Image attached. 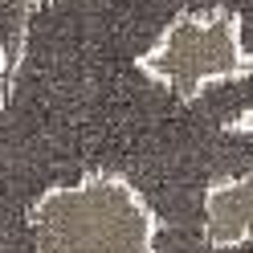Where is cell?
<instances>
[{"instance_id":"1","label":"cell","mask_w":253,"mask_h":253,"mask_svg":"<svg viewBox=\"0 0 253 253\" xmlns=\"http://www.w3.org/2000/svg\"><path fill=\"white\" fill-rule=\"evenodd\" d=\"M33 253H155L160 216L123 171H86L29 204Z\"/></svg>"},{"instance_id":"2","label":"cell","mask_w":253,"mask_h":253,"mask_svg":"<svg viewBox=\"0 0 253 253\" xmlns=\"http://www.w3.org/2000/svg\"><path fill=\"white\" fill-rule=\"evenodd\" d=\"M135 70L176 98H200L225 82H245L253 78V49L245 45L241 12L225 4L176 12L135 57Z\"/></svg>"},{"instance_id":"4","label":"cell","mask_w":253,"mask_h":253,"mask_svg":"<svg viewBox=\"0 0 253 253\" xmlns=\"http://www.w3.org/2000/svg\"><path fill=\"white\" fill-rule=\"evenodd\" d=\"M229 131L233 135H253V106H245L237 119H229Z\"/></svg>"},{"instance_id":"3","label":"cell","mask_w":253,"mask_h":253,"mask_svg":"<svg viewBox=\"0 0 253 253\" xmlns=\"http://www.w3.org/2000/svg\"><path fill=\"white\" fill-rule=\"evenodd\" d=\"M200 233L212 249H253V168L204 188Z\"/></svg>"}]
</instances>
